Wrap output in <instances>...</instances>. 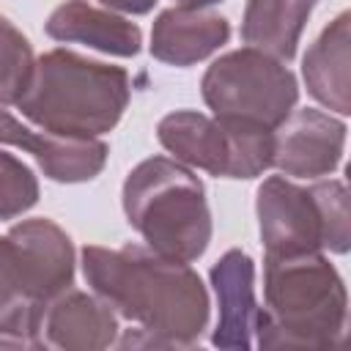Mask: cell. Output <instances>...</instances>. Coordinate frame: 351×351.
<instances>
[{
  "label": "cell",
  "instance_id": "cell-4",
  "mask_svg": "<svg viewBox=\"0 0 351 351\" xmlns=\"http://www.w3.org/2000/svg\"><path fill=\"white\" fill-rule=\"evenodd\" d=\"M74 244L49 219H25L0 236V343L36 346L49 299L71 288Z\"/></svg>",
  "mask_w": 351,
  "mask_h": 351
},
{
  "label": "cell",
  "instance_id": "cell-15",
  "mask_svg": "<svg viewBox=\"0 0 351 351\" xmlns=\"http://www.w3.org/2000/svg\"><path fill=\"white\" fill-rule=\"evenodd\" d=\"M348 11L337 14L329 27L315 38V44L307 49L302 74L307 82V90L313 99H318L324 107L348 115L351 99H348V63H351V33H348Z\"/></svg>",
  "mask_w": 351,
  "mask_h": 351
},
{
  "label": "cell",
  "instance_id": "cell-13",
  "mask_svg": "<svg viewBox=\"0 0 351 351\" xmlns=\"http://www.w3.org/2000/svg\"><path fill=\"white\" fill-rule=\"evenodd\" d=\"M230 38L225 16L206 8H167L151 27V55L167 66H192Z\"/></svg>",
  "mask_w": 351,
  "mask_h": 351
},
{
  "label": "cell",
  "instance_id": "cell-12",
  "mask_svg": "<svg viewBox=\"0 0 351 351\" xmlns=\"http://www.w3.org/2000/svg\"><path fill=\"white\" fill-rule=\"evenodd\" d=\"M211 285L219 304V321L211 343L217 348H252L261 307L255 302V263L241 250H228L211 266Z\"/></svg>",
  "mask_w": 351,
  "mask_h": 351
},
{
  "label": "cell",
  "instance_id": "cell-5",
  "mask_svg": "<svg viewBox=\"0 0 351 351\" xmlns=\"http://www.w3.org/2000/svg\"><path fill=\"white\" fill-rule=\"evenodd\" d=\"M123 211L145 244L173 261H195L211 241L206 189L181 162L151 156L123 181Z\"/></svg>",
  "mask_w": 351,
  "mask_h": 351
},
{
  "label": "cell",
  "instance_id": "cell-16",
  "mask_svg": "<svg viewBox=\"0 0 351 351\" xmlns=\"http://www.w3.org/2000/svg\"><path fill=\"white\" fill-rule=\"evenodd\" d=\"M318 0H247L241 19V38L277 60L296 55L299 36Z\"/></svg>",
  "mask_w": 351,
  "mask_h": 351
},
{
  "label": "cell",
  "instance_id": "cell-7",
  "mask_svg": "<svg viewBox=\"0 0 351 351\" xmlns=\"http://www.w3.org/2000/svg\"><path fill=\"white\" fill-rule=\"evenodd\" d=\"M156 137L176 162L222 178H255L271 167L274 132L250 121L178 110L159 121Z\"/></svg>",
  "mask_w": 351,
  "mask_h": 351
},
{
  "label": "cell",
  "instance_id": "cell-17",
  "mask_svg": "<svg viewBox=\"0 0 351 351\" xmlns=\"http://www.w3.org/2000/svg\"><path fill=\"white\" fill-rule=\"evenodd\" d=\"M36 58L22 30L0 16V104H16L30 82Z\"/></svg>",
  "mask_w": 351,
  "mask_h": 351
},
{
  "label": "cell",
  "instance_id": "cell-3",
  "mask_svg": "<svg viewBox=\"0 0 351 351\" xmlns=\"http://www.w3.org/2000/svg\"><path fill=\"white\" fill-rule=\"evenodd\" d=\"M129 96V74L121 66L52 49L36 60L16 104L27 121L52 134L96 137L121 121Z\"/></svg>",
  "mask_w": 351,
  "mask_h": 351
},
{
  "label": "cell",
  "instance_id": "cell-19",
  "mask_svg": "<svg viewBox=\"0 0 351 351\" xmlns=\"http://www.w3.org/2000/svg\"><path fill=\"white\" fill-rule=\"evenodd\" d=\"M104 3L107 8H115V11H123V14H148L156 0H99Z\"/></svg>",
  "mask_w": 351,
  "mask_h": 351
},
{
  "label": "cell",
  "instance_id": "cell-14",
  "mask_svg": "<svg viewBox=\"0 0 351 351\" xmlns=\"http://www.w3.org/2000/svg\"><path fill=\"white\" fill-rule=\"evenodd\" d=\"M47 36L66 44H85L118 58H132L143 47V33L134 22L85 0H66L58 5L47 19Z\"/></svg>",
  "mask_w": 351,
  "mask_h": 351
},
{
  "label": "cell",
  "instance_id": "cell-2",
  "mask_svg": "<svg viewBox=\"0 0 351 351\" xmlns=\"http://www.w3.org/2000/svg\"><path fill=\"white\" fill-rule=\"evenodd\" d=\"M263 302L255 346L261 348H326L346 329V285L321 255H266Z\"/></svg>",
  "mask_w": 351,
  "mask_h": 351
},
{
  "label": "cell",
  "instance_id": "cell-18",
  "mask_svg": "<svg viewBox=\"0 0 351 351\" xmlns=\"http://www.w3.org/2000/svg\"><path fill=\"white\" fill-rule=\"evenodd\" d=\"M38 200V181L27 165L0 151V219H14Z\"/></svg>",
  "mask_w": 351,
  "mask_h": 351
},
{
  "label": "cell",
  "instance_id": "cell-9",
  "mask_svg": "<svg viewBox=\"0 0 351 351\" xmlns=\"http://www.w3.org/2000/svg\"><path fill=\"white\" fill-rule=\"evenodd\" d=\"M343 145H346L343 121L313 107L291 110V115L277 126L271 165H277L285 176L318 178L340 165Z\"/></svg>",
  "mask_w": 351,
  "mask_h": 351
},
{
  "label": "cell",
  "instance_id": "cell-8",
  "mask_svg": "<svg viewBox=\"0 0 351 351\" xmlns=\"http://www.w3.org/2000/svg\"><path fill=\"white\" fill-rule=\"evenodd\" d=\"M200 90L214 115L250 121L271 132L291 115L299 99V85L291 69L252 47L214 60L203 74Z\"/></svg>",
  "mask_w": 351,
  "mask_h": 351
},
{
  "label": "cell",
  "instance_id": "cell-10",
  "mask_svg": "<svg viewBox=\"0 0 351 351\" xmlns=\"http://www.w3.org/2000/svg\"><path fill=\"white\" fill-rule=\"evenodd\" d=\"M115 335L118 315L101 296L66 288L47 302L38 318L36 346L60 351H99L110 348Z\"/></svg>",
  "mask_w": 351,
  "mask_h": 351
},
{
  "label": "cell",
  "instance_id": "cell-11",
  "mask_svg": "<svg viewBox=\"0 0 351 351\" xmlns=\"http://www.w3.org/2000/svg\"><path fill=\"white\" fill-rule=\"evenodd\" d=\"M0 145H16L33 154L41 170L60 184L90 181L107 162V145L96 137H60L52 132H33L14 115L0 110Z\"/></svg>",
  "mask_w": 351,
  "mask_h": 351
},
{
  "label": "cell",
  "instance_id": "cell-20",
  "mask_svg": "<svg viewBox=\"0 0 351 351\" xmlns=\"http://www.w3.org/2000/svg\"><path fill=\"white\" fill-rule=\"evenodd\" d=\"M181 8H208V5H217L222 0H176Z\"/></svg>",
  "mask_w": 351,
  "mask_h": 351
},
{
  "label": "cell",
  "instance_id": "cell-1",
  "mask_svg": "<svg viewBox=\"0 0 351 351\" xmlns=\"http://www.w3.org/2000/svg\"><path fill=\"white\" fill-rule=\"evenodd\" d=\"M82 274L118 315L137 324L134 335L118 340L121 348H192L208 326L211 304L200 277L151 247H85Z\"/></svg>",
  "mask_w": 351,
  "mask_h": 351
},
{
  "label": "cell",
  "instance_id": "cell-6",
  "mask_svg": "<svg viewBox=\"0 0 351 351\" xmlns=\"http://www.w3.org/2000/svg\"><path fill=\"white\" fill-rule=\"evenodd\" d=\"M258 222L266 255H307L332 250L343 255L351 241L348 192L343 181L299 186L271 176L258 186Z\"/></svg>",
  "mask_w": 351,
  "mask_h": 351
}]
</instances>
